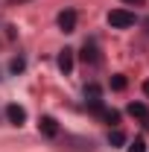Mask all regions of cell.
<instances>
[{
  "label": "cell",
  "mask_w": 149,
  "mask_h": 152,
  "mask_svg": "<svg viewBox=\"0 0 149 152\" xmlns=\"http://www.w3.org/2000/svg\"><path fill=\"white\" fill-rule=\"evenodd\" d=\"M134 12H129V9H111L108 12V23H111L114 29H126V26H134Z\"/></svg>",
  "instance_id": "6da1fadb"
},
{
  "label": "cell",
  "mask_w": 149,
  "mask_h": 152,
  "mask_svg": "<svg viewBox=\"0 0 149 152\" xmlns=\"http://www.w3.org/2000/svg\"><path fill=\"white\" fill-rule=\"evenodd\" d=\"M6 120H9L12 126H23V123H26V111L20 108L18 102H9V105H6Z\"/></svg>",
  "instance_id": "7a4b0ae2"
},
{
  "label": "cell",
  "mask_w": 149,
  "mask_h": 152,
  "mask_svg": "<svg viewBox=\"0 0 149 152\" xmlns=\"http://www.w3.org/2000/svg\"><path fill=\"white\" fill-rule=\"evenodd\" d=\"M38 132L44 134V137H56V134H58V123L53 120V117H47V114H44V117L38 120Z\"/></svg>",
  "instance_id": "3957f363"
},
{
  "label": "cell",
  "mask_w": 149,
  "mask_h": 152,
  "mask_svg": "<svg viewBox=\"0 0 149 152\" xmlns=\"http://www.w3.org/2000/svg\"><path fill=\"white\" fill-rule=\"evenodd\" d=\"M58 26H61L64 32H73L76 29V12L73 9H64V12L58 15Z\"/></svg>",
  "instance_id": "277c9868"
},
{
  "label": "cell",
  "mask_w": 149,
  "mask_h": 152,
  "mask_svg": "<svg viewBox=\"0 0 149 152\" xmlns=\"http://www.w3.org/2000/svg\"><path fill=\"white\" fill-rule=\"evenodd\" d=\"M129 114L137 117V120H143V126H149V108L143 102H129Z\"/></svg>",
  "instance_id": "5b68a950"
},
{
  "label": "cell",
  "mask_w": 149,
  "mask_h": 152,
  "mask_svg": "<svg viewBox=\"0 0 149 152\" xmlns=\"http://www.w3.org/2000/svg\"><path fill=\"white\" fill-rule=\"evenodd\" d=\"M58 67H61L64 73L73 70V50H61V56H58Z\"/></svg>",
  "instance_id": "8992f818"
},
{
  "label": "cell",
  "mask_w": 149,
  "mask_h": 152,
  "mask_svg": "<svg viewBox=\"0 0 149 152\" xmlns=\"http://www.w3.org/2000/svg\"><path fill=\"white\" fill-rule=\"evenodd\" d=\"M82 61H91V64H96V61H99V56H96V47H88V44H85V50H82Z\"/></svg>",
  "instance_id": "52a82bcc"
},
{
  "label": "cell",
  "mask_w": 149,
  "mask_h": 152,
  "mask_svg": "<svg viewBox=\"0 0 149 152\" xmlns=\"http://www.w3.org/2000/svg\"><path fill=\"white\" fill-rule=\"evenodd\" d=\"M99 117H102L108 126H117V123H120V114H117V111H108V108H102V111H99Z\"/></svg>",
  "instance_id": "ba28073f"
},
{
  "label": "cell",
  "mask_w": 149,
  "mask_h": 152,
  "mask_svg": "<svg viewBox=\"0 0 149 152\" xmlns=\"http://www.w3.org/2000/svg\"><path fill=\"white\" fill-rule=\"evenodd\" d=\"M108 143H111V146H123V143H126V134L120 132V129H114V132L108 134Z\"/></svg>",
  "instance_id": "9c48e42d"
},
{
  "label": "cell",
  "mask_w": 149,
  "mask_h": 152,
  "mask_svg": "<svg viewBox=\"0 0 149 152\" xmlns=\"http://www.w3.org/2000/svg\"><path fill=\"white\" fill-rule=\"evenodd\" d=\"M99 94H102V91H99V85H88V88H85L88 102H96V99H99Z\"/></svg>",
  "instance_id": "30bf717a"
},
{
  "label": "cell",
  "mask_w": 149,
  "mask_h": 152,
  "mask_svg": "<svg viewBox=\"0 0 149 152\" xmlns=\"http://www.w3.org/2000/svg\"><path fill=\"white\" fill-rule=\"evenodd\" d=\"M129 152H146V143H143L140 137H134V140L129 143Z\"/></svg>",
  "instance_id": "8fae6325"
},
{
  "label": "cell",
  "mask_w": 149,
  "mask_h": 152,
  "mask_svg": "<svg viewBox=\"0 0 149 152\" xmlns=\"http://www.w3.org/2000/svg\"><path fill=\"white\" fill-rule=\"evenodd\" d=\"M111 88H114V91H123V88H126V76H120V73H117V76L111 79Z\"/></svg>",
  "instance_id": "7c38bea8"
},
{
  "label": "cell",
  "mask_w": 149,
  "mask_h": 152,
  "mask_svg": "<svg viewBox=\"0 0 149 152\" xmlns=\"http://www.w3.org/2000/svg\"><path fill=\"white\" fill-rule=\"evenodd\" d=\"M23 64H26L23 58H12V64H9V67H12V73H20V70H23Z\"/></svg>",
  "instance_id": "4fadbf2b"
},
{
  "label": "cell",
  "mask_w": 149,
  "mask_h": 152,
  "mask_svg": "<svg viewBox=\"0 0 149 152\" xmlns=\"http://www.w3.org/2000/svg\"><path fill=\"white\" fill-rule=\"evenodd\" d=\"M123 3H129V6H140V3H146V0H123Z\"/></svg>",
  "instance_id": "5bb4252c"
},
{
  "label": "cell",
  "mask_w": 149,
  "mask_h": 152,
  "mask_svg": "<svg viewBox=\"0 0 149 152\" xmlns=\"http://www.w3.org/2000/svg\"><path fill=\"white\" fill-rule=\"evenodd\" d=\"M12 6H20V3H29V0H9Z\"/></svg>",
  "instance_id": "9a60e30c"
},
{
  "label": "cell",
  "mask_w": 149,
  "mask_h": 152,
  "mask_svg": "<svg viewBox=\"0 0 149 152\" xmlns=\"http://www.w3.org/2000/svg\"><path fill=\"white\" fill-rule=\"evenodd\" d=\"M143 94H146V96H149V82H143Z\"/></svg>",
  "instance_id": "2e32d148"
},
{
  "label": "cell",
  "mask_w": 149,
  "mask_h": 152,
  "mask_svg": "<svg viewBox=\"0 0 149 152\" xmlns=\"http://www.w3.org/2000/svg\"><path fill=\"white\" fill-rule=\"evenodd\" d=\"M146 29H149V20H146Z\"/></svg>",
  "instance_id": "e0dca14e"
}]
</instances>
